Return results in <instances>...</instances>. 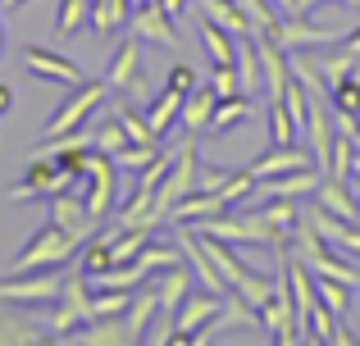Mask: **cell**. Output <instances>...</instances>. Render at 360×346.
I'll list each match as a JSON object with an SVG mask.
<instances>
[{"label":"cell","instance_id":"4fadbf2b","mask_svg":"<svg viewBox=\"0 0 360 346\" xmlns=\"http://www.w3.org/2000/svg\"><path fill=\"white\" fill-rule=\"evenodd\" d=\"M23 64L32 78H46V82H64V87H82L87 82V73L78 64L64 60L60 51H46V46H23Z\"/></svg>","mask_w":360,"mask_h":346},{"label":"cell","instance_id":"836d02e7","mask_svg":"<svg viewBox=\"0 0 360 346\" xmlns=\"http://www.w3.org/2000/svg\"><path fill=\"white\" fill-rule=\"evenodd\" d=\"M128 305H132V292H123V287H96L91 292V319H119Z\"/></svg>","mask_w":360,"mask_h":346},{"label":"cell","instance_id":"83f0119b","mask_svg":"<svg viewBox=\"0 0 360 346\" xmlns=\"http://www.w3.org/2000/svg\"><path fill=\"white\" fill-rule=\"evenodd\" d=\"M155 314H160V292H137L132 296V305L123 310V324H128L132 342H146V328H150Z\"/></svg>","mask_w":360,"mask_h":346},{"label":"cell","instance_id":"ab89813d","mask_svg":"<svg viewBox=\"0 0 360 346\" xmlns=\"http://www.w3.org/2000/svg\"><path fill=\"white\" fill-rule=\"evenodd\" d=\"M123 146H128V133H123V124H119V119H110L105 128H96V133H91V151L115 155V151H123Z\"/></svg>","mask_w":360,"mask_h":346},{"label":"cell","instance_id":"b9f144b4","mask_svg":"<svg viewBox=\"0 0 360 346\" xmlns=\"http://www.w3.org/2000/svg\"><path fill=\"white\" fill-rule=\"evenodd\" d=\"M165 87H174L178 96H187V91L201 87V73H196L192 64H174V69H169V78H165Z\"/></svg>","mask_w":360,"mask_h":346},{"label":"cell","instance_id":"c3c4849f","mask_svg":"<svg viewBox=\"0 0 360 346\" xmlns=\"http://www.w3.org/2000/svg\"><path fill=\"white\" fill-rule=\"evenodd\" d=\"M338 5H352V9H360V0H338Z\"/></svg>","mask_w":360,"mask_h":346},{"label":"cell","instance_id":"e575fe53","mask_svg":"<svg viewBox=\"0 0 360 346\" xmlns=\"http://www.w3.org/2000/svg\"><path fill=\"white\" fill-rule=\"evenodd\" d=\"M91 18V0H60V14H55V36H73L82 32V23Z\"/></svg>","mask_w":360,"mask_h":346},{"label":"cell","instance_id":"2e32d148","mask_svg":"<svg viewBox=\"0 0 360 346\" xmlns=\"http://www.w3.org/2000/svg\"><path fill=\"white\" fill-rule=\"evenodd\" d=\"M51 219L60 223L64 232H73L78 241H87L91 232L101 228V223L87 214V201H82V192H73V187H69V192H55V196H51Z\"/></svg>","mask_w":360,"mask_h":346},{"label":"cell","instance_id":"9a60e30c","mask_svg":"<svg viewBox=\"0 0 360 346\" xmlns=\"http://www.w3.org/2000/svg\"><path fill=\"white\" fill-rule=\"evenodd\" d=\"M219 301L224 296H214V292H187L183 305H178V314H174V338L169 342H192V333L205 328V324L219 314Z\"/></svg>","mask_w":360,"mask_h":346},{"label":"cell","instance_id":"d590c367","mask_svg":"<svg viewBox=\"0 0 360 346\" xmlns=\"http://www.w3.org/2000/svg\"><path fill=\"white\" fill-rule=\"evenodd\" d=\"M115 119L123 124L128 142H137V146H155V142H160V137L150 133V124H146V114H141V109H132V105H115Z\"/></svg>","mask_w":360,"mask_h":346},{"label":"cell","instance_id":"3957f363","mask_svg":"<svg viewBox=\"0 0 360 346\" xmlns=\"http://www.w3.org/2000/svg\"><path fill=\"white\" fill-rule=\"evenodd\" d=\"M73 192H82L87 214H91L96 223L110 219V214H115V192H119V164H115V155L91 151V155H87V173L73 182Z\"/></svg>","mask_w":360,"mask_h":346},{"label":"cell","instance_id":"d6a6232c","mask_svg":"<svg viewBox=\"0 0 360 346\" xmlns=\"http://www.w3.org/2000/svg\"><path fill=\"white\" fill-rule=\"evenodd\" d=\"M238 9L246 14V23H251V32H260V36H269L274 27L283 23V9L274 5V0H238Z\"/></svg>","mask_w":360,"mask_h":346},{"label":"cell","instance_id":"5bb4252c","mask_svg":"<svg viewBox=\"0 0 360 346\" xmlns=\"http://www.w3.org/2000/svg\"><path fill=\"white\" fill-rule=\"evenodd\" d=\"M128 27H132V36H141V41L165 46V51H178V27H174V18H169L165 9L155 5V0H146V5L132 9Z\"/></svg>","mask_w":360,"mask_h":346},{"label":"cell","instance_id":"7bdbcfd3","mask_svg":"<svg viewBox=\"0 0 360 346\" xmlns=\"http://www.w3.org/2000/svg\"><path fill=\"white\" fill-rule=\"evenodd\" d=\"M229 173H233V169H219V164H201V173H196V187H201V192H214V196H219V187L229 182Z\"/></svg>","mask_w":360,"mask_h":346},{"label":"cell","instance_id":"7402d4cb","mask_svg":"<svg viewBox=\"0 0 360 346\" xmlns=\"http://www.w3.org/2000/svg\"><path fill=\"white\" fill-rule=\"evenodd\" d=\"M214 105H219L214 87H210V82H201L196 91H187V96H183V114H178V124H183L187 133H205V128H210Z\"/></svg>","mask_w":360,"mask_h":346},{"label":"cell","instance_id":"74e56055","mask_svg":"<svg viewBox=\"0 0 360 346\" xmlns=\"http://www.w3.org/2000/svg\"><path fill=\"white\" fill-rule=\"evenodd\" d=\"M255 187H260V182H255V173H251V169H233V173H229V182L219 187V201H224V205H238V201H246V196L255 192Z\"/></svg>","mask_w":360,"mask_h":346},{"label":"cell","instance_id":"816d5d0a","mask_svg":"<svg viewBox=\"0 0 360 346\" xmlns=\"http://www.w3.org/2000/svg\"><path fill=\"white\" fill-rule=\"evenodd\" d=\"M356 210H360V192H356Z\"/></svg>","mask_w":360,"mask_h":346},{"label":"cell","instance_id":"f546056e","mask_svg":"<svg viewBox=\"0 0 360 346\" xmlns=\"http://www.w3.org/2000/svg\"><path fill=\"white\" fill-rule=\"evenodd\" d=\"M301 265H306V260H301ZM310 274H319V278H338V283H352L356 287V260H347V255H338V246H328L324 251V255H315V260H310Z\"/></svg>","mask_w":360,"mask_h":346},{"label":"cell","instance_id":"7c38bea8","mask_svg":"<svg viewBox=\"0 0 360 346\" xmlns=\"http://www.w3.org/2000/svg\"><path fill=\"white\" fill-rule=\"evenodd\" d=\"M105 82L115 91H132V96H146V78H141V36H123L115 60L105 69Z\"/></svg>","mask_w":360,"mask_h":346},{"label":"cell","instance_id":"ee69618b","mask_svg":"<svg viewBox=\"0 0 360 346\" xmlns=\"http://www.w3.org/2000/svg\"><path fill=\"white\" fill-rule=\"evenodd\" d=\"M155 5H160V9H165V14H169V18H178V14H183V9H187V5H192V0H155Z\"/></svg>","mask_w":360,"mask_h":346},{"label":"cell","instance_id":"bcb514c9","mask_svg":"<svg viewBox=\"0 0 360 346\" xmlns=\"http://www.w3.org/2000/svg\"><path fill=\"white\" fill-rule=\"evenodd\" d=\"M342 51H352L356 60H360V27H356V32H347V36H342Z\"/></svg>","mask_w":360,"mask_h":346},{"label":"cell","instance_id":"f35d334b","mask_svg":"<svg viewBox=\"0 0 360 346\" xmlns=\"http://www.w3.org/2000/svg\"><path fill=\"white\" fill-rule=\"evenodd\" d=\"M155 155H160V142H155V146H137V142H128L123 151H115V164H119V169H128V173H141L150 160H155Z\"/></svg>","mask_w":360,"mask_h":346},{"label":"cell","instance_id":"52a82bcc","mask_svg":"<svg viewBox=\"0 0 360 346\" xmlns=\"http://www.w3.org/2000/svg\"><path fill=\"white\" fill-rule=\"evenodd\" d=\"M64 287V274L60 269H37V274H9L0 278V301L9 305H41V301H55Z\"/></svg>","mask_w":360,"mask_h":346},{"label":"cell","instance_id":"e0dca14e","mask_svg":"<svg viewBox=\"0 0 360 346\" xmlns=\"http://www.w3.org/2000/svg\"><path fill=\"white\" fill-rule=\"evenodd\" d=\"M306 137H310V160H315V169L328 173V160H333V119H328L324 96H315L310 109H306Z\"/></svg>","mask_w":360,"mask_h":346},{"label":"cell","instance_id":"1f68e13d","mask_svg":"<svg viewBox=\"0 0 360 346\" xmlns=\"http://www.w3.org/2000/svg\"><path fill=\"white\" fill-rule=\"evenodd\" d=\"M269 146H292L297 142V133H301V124L292 119V109H288V100H269Z\"/></svg>","mask_w":360,"mask_h":346},{"label":"cell","instance_id":"f907efd6","mask_svg":"<svg viewBox=\"0 0 360 346\" xmlns=\"http://www.w3.org/2000/svg\"><path fill=\"white\" fill-rule=\"evenodd\" d=\"M128 5H132V9H137V5H146V0H128Z\"/></svg>","mask_w":360,"mask_h":346},{"label":"cell","instance_id":"d4e9b609","mask_svg":"<svg viewBox=\"0 0 360 346\" xmlns=\"http://www.w3.org/2000/svg\"><path fill=\"white\" fill-rule=\"evenodd\" d=\"M128 18H132V5L128 0H91V32L96 36H115L119 27H128Z\"/></svg>","mask_w":360,"mask_h":346},{"label":"cell","instance_id":"7dc6e473","mask_svg":"<svg viewBox=\"0 0 360 346\" xmlns=\"http://www.w3.org/2000/svg\"><path fill=\"white\" fill-rule=\"evenodd\" d=\"M18 5H27V0H0V9H5V14H14Z\"/></svg>","mask_w":360,"mask_h":346},{"label":"cell","instance_id":"ba28073f","mask_svg":"<svg viewBox=\"0 0 360 346\" xmlns=\"http://www.w3.org/2000/svg\"><path fill=\"white\" fill-rule=\"evenodd\" d=\"M347 32H333V27H319V23H310V14H283V23L269 32V41L274 46H283V51H324V46H333V41H342Z\"/></svg>","mask_w":360,"mask_h":346},{"label":"cell","instance_id":"cb8c5ba5","mask_svg":"<svg viewBox=\"0 0 360 346\" xmlns=\"http://www.w3.org/2000/svg\"><path fill=\"white\" fill-rule=\"evenodd\" d=\"M238 78H242V91L246 96H255V91L264 87V69H260V46H255V32L238 36Z\"/></svg>","mask_w":360,"mask_h":346},{"label":"cell","instance_id":"277c9868","mask_svg":"<svg viewBox=\"0 0 360 346\" xmlns=\"http://www.w3.org/2000/svg\"><path fill=\"white\" fill-rule=\"evenodd\" d=\"M196 173H201V155H196V133H187V142L178 146L174 164H169L165 182L155 187V219L169 223V210L183 201L187 192H196Z\"/></svg>","mask_w":360,"mask_h":346},{"label":"cell","instance_id":"d6986e66","mask_svg":"<svg viewBox=\"0 0 360 346\" xmlns=\"http://www.w3.org/2000/svg\"><path fill=\"white\" fill-rule=\"evenodd\" d=\"M155 292H160V324H169V328H174V314H178V305H183V296L192 292V274H187L183 265H174V269H160V283H155Z\"/></svg>","mask_w":360,"mask_h":346},{"label":"cell","instance_id":"6da1fadb","mask_svg":"<svg viewBox=\"0 0 360 346\" xmlns=\"http://www.w3.org/2000/svg\"><path fill=\"white\" fill-rule=\"evenodd\" d=\"M82 241L73 237V232H64L60 223H46V228H37L32 237H27V246L14 255V265H9V274H37V269H60L64 260L78 255Z\"/></svg>","mask_w":360,"mask_h":346},{"label":"cell","instance_id":"484cf974","mask_svg":"<svg viewBox=\"0 0 360 346\" xmlns=\"http://www.w3.org/2000/svg\"><path fill=\"white\" fill-rule=\"evenodd\" d=\"M201 51L210 55V64H233V60H238V36H233L229 27L201 18Z\"/></svg>","mask_w":360,"mask_h":346},{"label":"cell","instance_id":"f6af8a7d","mask_svg":"<svg viewBox=\"0 0 360 346\" xmlns=\"http://www.w3.org/2000/svg\"><path fill=\"white\" fill-rule=\"evenodd\" d=\"M14 109V91H9V82H0V119Z\"/></svg>","mask_w":360,"mask_h":346},{"label":"cell","instance_id":"603a6c76","mask_svg":"<svg viewBox=\"0 0 360 346\" xmlns=\"http://www.w3.org/2000/svg\"><path fill=\"white\" fill-rule=\"evenodd\" d=\"M251 114H255V100L246 96V91H238V96H219V105H214V114H210V137H224L238 124H251Z\"/></svg>","mask_w":360,"mask_h":346},{"label":"cell","instance_id":"4316f807","mask_svg":"<svg viewBox=\"0 0 360 346\" xmlns=\"http://www.w3.org/2000/svg\"><path fill=\"white\" fill-rule=\"evenodd\" d=\"M178 114H183V96H178L174 87H165V91H160V96L146 105V124H150V133L165 137L169 128L178 124Z\"/></svg>","mask_w":360,"mask_h":346},{"label":"cell","instance_id":"9c48e42d","mask_svg":"<svg viewBox=\"0 0 360 346\" xmlns=\"http://www.w3.org/2000/svg\"><path fill=\"white\" fill-rule=\"evenodd\" d=\"M69 187H73V178L55 164V155H41V160L27 164L23 182L9 187V201H37V196H46V201H51L55 192H69Z\"/></svg>","mask_w":360,"mask_h":346},{"label":"cell","instance_id":"30bf717a","mask_svg":"<svg viewBox=\"0 0 360 346\" xmlns=\"http://www.w3.org/2000/svg\"><path fill=\"white\" fill-rule=\"evenodd\" d=\"M178 246H183V260L192 265V274L201 278V287L205 292H214V296H229L233 287H229V278L214 269V260H210V251H205V241H201V232L192 228V223H178Z\"/></svg>","mask_w":360,"mask_h":346},{"label":"cell","instance_id":"60d3db41","mask_svg":"<svg viewBox=\"0 0 360 346\" xmlns=\"http://www.w3.org/2000/svg\"><path fill=\"white\" fill-rule=\"evenodd\" d=\"M210 87H214V96H238V91H242L238 64H214V69H210Z\"/></svg>","mask_w":360,"mask_h":346},{"label":"cell","instance_id":"44dd1931","mask_svg":"<svg viewBox=\"0 0 360 346\" xmlns=\"http://www.w3.org/2000/svg\"><path fill=\"white\" fill-rule=\"evenodd\" d=\"M306 164H315V160H310L306 151H297V142H292V146H274V151H264L260 160H251L246 169H251V173H255V182H260V178L292 173V169H306Z\"/></svg>","mask_w":360,"mask_h":346},{"label":"cell","instance_id":"8d00e7d4","mask_svg":"<svg viewBox=\"0 0 360 346\" xmlns=\"http://www.w3.org/2000/svg\"><path fill=\"white\" fill-rule=\"evenodd\" d=\"M9 342H27V346H37V342H51V333H46V324H27V319H5L0 324V346H9Z\"/></svg>","mask_w":360,"mask_h":346},{"label":"cell","instance_id":"7a4b0ae2","mask_svg":"<svg viewBox=\"0 0 360 346\" xmlns=\"http://www.w3.org/2000/svg\"><path fill=\"white\" fill-rule=\"evenodd\" d=\"M201 232L205 237H219V241H246V246H269L274 255H283L288 251V241L278 237V228H274L269 219H264L260 210L242 214V219H233L229 210L214 214V219H201Z\"/></svg>","mask_w":360,"mask_h":346},{"label":"cell","instance_id":"8992f818","mask_svg":"<svg viewBox=\"0 0 360 346\" xmlns=\"http://www.w3.org/2000/svg\"><path fill=\"white\" fill-rule=\"evenodd\" d=\"M110 96V82L101 78V82H82V87H73V96L64 100L60 109L51 114V124H46V133H41V146L46 142H55V137H64V133H78L82 124H87V114L91 109H101V100Z\"/></svg>","mask_w":360,"mask_h":346},{"label":"cell","instance_id":"5b68a950","mask_svg":"<svg viewBox=\"0 0 360 346\" xmlns=\"http://www.w3.org/2000/svg\"><path fill=\"white\" fill-rule=\"evenodd\" d=\"M91 278L87 274H82V269H73V274L69 278H64V287H60V296H55V301H60V305H55V314H51V319H46V333H51V342L55 338H69V333L73 328H82V324H91Z\"/></svg>","mask_w":360,"mask_h":346},{"label":"cell","instance_id":"ffe728a7","mask_svg":"<svg viewBox=\"0 0 360 346\" xmlns=\"http://www.w3.org/2000/svg\"><path fill=\"white\" fill-rule=\"evenodd\" d=\"M224 210H229V205L214 192H201V187H196V192H187L183 201L169 210V223H174V228L178 223H201V219H214V214H224Z\"/></svg>","mask_w":360,"mask_h":346},{"label":"cell","instance_id":"681fc988","mask_svg":"<svg viewBox=\"0 0 360 346\" xmlns=\"http://www.w3.org/2000/svg\"><path fill=\"white\" fill-rule=\"evenodd\" d=\"M352 73H356V82H360V60H356V69H352Z\"/></svg>","mask_w":360,"mask_h":346},{"label":"cell","instance_id":"4dcf8cb0","mask_svg":"<svg viewBox=\"0 0 360 346\" xmlns=\"http://www.w3.org/2000/svg\"><path fill=\"white\" fill-rule=\"evenodd\" d=\"M310 278H315V296H319V301H324L338 319H347V314H352V292H356V287L338 283V278H319V274H310Z\"/></svg>","mask_w":360,"mask_h":346},{"label":"cell","instance_id":"ac0fdd59","mask_svg":"<svg viewBox=\"0 0 360 346\" xmlns=\"http://www.w3.org/2000/svg\"><path fill=\"white\" fill-rule=\"evenodd\" d=\"M319 182H324V173H319L315 164H306V169H292V173L260 178V192L264 196H288V201H301V196H315Z\"/></svg>","mask_w":360,"mask_h":346},{"label":"cell","instance_id":"f1b7e54d","mask_svg":"<svg viewBox=\"0 0 360 346\" xmlns=\"http://www.w3.org/2000/svg\"><path fill=\"white\" fill-rule=\"evenodd\" d=\"M110 237H115V232H91V237H87V246H82V265H78L87 278H101L105 269H115V251H110Z\"/></svg>","mask_w":360,"mask_h":346},{"label":"cell","instance_id":"8fae6325","mask_svg":"<svg viewBox=\"0 0 360 346\" xmlns=\"http://www.w3.org/2000/svg\"><path fill=\"white\" fill-rule=\"evenodd\" d=\"M260 324L269 328V342H301V324H297V305H292V287H288V274H283L278 292L269 296V301L260 305Z\"/></svg>","mask_w":360,"mask_h":346}]
</instances>
